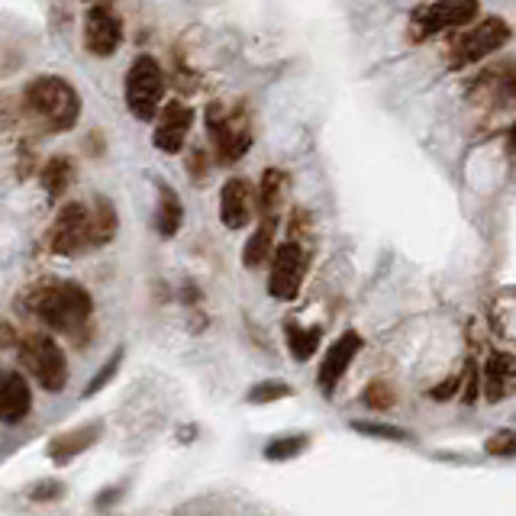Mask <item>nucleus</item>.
<instances>
[{"label":"nucleus","instance_id":"32","mask_svg":"<svg viewBox=\"0 0 516 516\" xmlns=\"http://www.w3.org/2000/svg\"><path fill=\"white\" fill-rule=\"evenodd\" d=\"M120 494H123V487H107V491L97 497V507H107V504H113V500H120Z\"/></svg>","mask_w":516,"mask_h":516},{"label":"nucleus","instance_id":"6","mask_svg":"<svg viewBox=\"0 0 516 516\" xmlns=\"http://www.w3.org/2000/svg\"><path fill=\"white\" fill-rule=\"evenodd\" d=\"M207 133L213 139V152L223 165L239 162L252 146V129L242 113H226L220 104H210L207 110Z\"/></svg>","mask_w":516,"mask_h":516},{"label":"nucleus","instance_id":"3","mask_svg":"<svg viewBox=\"0 0 516 516\" xmlns=\"http://www.w3.org/2000/svg\"><path fill=\"white\" fill-rule=\"evenodd\" d=\"M123 94H126V110L133 113L136 120L152 123L155 113L162 110V97H165V71H162L159 59H152V55H136L133 65L126 71Z\"/></svg>","mask_w":516,"mask_h":516},{"label":"nucleus","instance_id":"26","mask_svg":"<svg viewBox=\"0 0 516 516\" xmlns=\"http://www.w3.org/2000/svg\"><path fill=\"white\" fill-rule=\"evenodd\" d=\"M120 365H123V349H117V352H113V358H107V362L100 365V371L91 378V384H88V391H84V397H94V394L104 391V387H107L113 378H117Z\"/></svg>","mask_w":516,"mask_h":516},{"label":"nucleus","instance_id":"17","mask_svg":"<svg viewBox=\"0 0 516 516\" xmlns=\"http://www.w3.org/2000/svg\"><path fill=\"white\" fill-rule=\"evenodd\" d=\"M100 433H104V426H100V423H88V426L68 429V433L55 436V439L49 442V458H52V462L65 465V462H71L75 455H81L84 449H91L94 442L100 439Z\"/></svg>","mask_w":516,"mask_h":516},{"label":"nucleus","instance_id":"33","mask_svg":"<svg viewBox=\"0 0 516 516\" xmlns=\"http://www.w3.org/2000/svg\"><path fill=\"white\" fill-rule=\"evenodd\" d=\"M507 152L516 155V123L510 126V133H507Z\"/></svg>","mask_w":516,"mask_h":516},{"label":"nucleus","instance_id":"7","mask_svg":"<svg viewBox=\"0 0 516 516\" xmlns=\"http://www.w3.org/2000/svg\"><path fill=\"white\" fill-rule=\"evenodd\" d=\"M510 36H513V30L507 20H500V17L481 20L478 26H471L462 39H455V46L449 52L452 68H468V65L484 62L487 55H494L500 46H507Z\"/></svg>","mask_w":516,"mask_h":516},{"label":"nucleus","instance_id":"22","mask_svg":"<svg viewBox=\"0 0 516 516\" xmlns=\"http://www.w3.org/2000/svg\"><path fill=\"white\" fill-rule=\"evenodd\" d=\"M284 333H288V349L297 362H307L313 352L320 349L323 329L320 326H297V323H284Z\"/></svg>","mask_w":516,"mask_h":516},{"label":"nucleus","instance_id":"29","mask_svg":"<svg viewBox=\"0 0 516 516\" xmlns=\"http://www.w3.org/2000/svg\"><path fill=\"white\" fill-rule=\"evenodd\" d=\"M487 455H497V458H510L516 455V433H494L487 439Z\"/></svg>","mask_w":516,"mask_h":516},{"label":"nucleus","instance_id":"19","mask_svg":"<svg viewBox=\"0 0 516 516\" xmlns=\"http://www.w3.org/2000/svg\"><path fill=\"white\" fill-rule=\"evenodd\" d=\"M184 223V204L178 191L171 184H159V210H155V229H159L162 239L178 236V229Z\"/></svg>","mask_w":516,"mask_h":516},{"label":"nucleus","instance_id":"15","mask_svg":"<svg viewBox=\"0 0 516 516\" xmlns=\"http://www.w3.org/2000/svg\"><path fill=\"white\" fill-rule=\"evenodd\" d=\"M484 397L497 404L510 394H516V355L510 352H491L484 362Z\"/></svg>","mask_w":516,"mask_h":516},{"label":"nucleus","instance_id":"25","mask_svg":"<svg viewBox=\"0 0 516 516\" xmlns=\"http://www.w3.org/2000/svg\"><path fill=\"white\" fill-rule=\"evenodd\" d=\"M291 384H284V381H262V384H255L252 391H249V404H275V400H284V397H291Z\"/></svg>","mask_w":516,"mask_h":516},{"label":"nucleus","instance_id":"28","mask_svg":"<svg viewBox=\"0 0 516 516\" xmlns=\"http://www.w3.org/2000/svg\"><path fill=\"white\" fill-rule=\"evenodd\" d=\"M362 400H365V407H371V410H387L394 404V394L384 381H375V384H368V391H365Z\"/></svg>","mask_w":516,"mask_h":516},{"label":"nucleus","instance_id":"18","mask_svg":"<svg viewBox=\"0 0 516 516\" xmlns=\"http://www.w3.org/2000/svg\"><path fill=\"white\" fill-rule=\"evenodd\" d=\"M275 217H265L252 229V236L246 239V249H242V265L246 268H262L271 255H275Z\"/></svg>","mask_w":516,"mask_h":516},{"label":"nucleus","instance_id":"24","mask_svg":"<svg viewBox=\"0 0 516 516\" xmlns=\"http://www.w3.org/2000/svg\"><path fill=\"white\" fill-rule=\"evenodd\" d=\"M304 449H307V436H281L265 446V458H271V462H288V458L300 455Z\"/></svg>","mask_w":516,"mask_h":516},{"label":"nucleus","instance_id":"2","mask_svg":"<svg viewBox=\"0 0 516 516\" xmlns=\"http://www.w3.org/2000/svg\"><path fill=\"white\" fill-rule=\"evenodd\" d=\"M26 107L46 123L52 133H68L81 120V97L75 84L59 75H42L26 84Z\"/></svg>","mask_w":516,"mask_h":516},{"label":"nucleus","instance_id":"21","mask_svg":"<svg viewBox=\"0 0 516 516\" xmlns=\"http://www.w3.org/2000/svg\"><path fill=\"white\" fill-rule=\"evenodd\" d=\"M91 226H94V249L107 246V242L117 236L120 217H117V207H113L107 197H97L91 204Z\"/></svg>","mask_w":516,"mask_h":516},{"label":"nucleus","instance_id":"16","mask_svg":"<svg viewBox=\"0 0 516 516\" xmlns=\"http://www.w3.org/2000/svg\"><path fill=\"white\" fill-rule=\"evenodd\" d=\"M30 407H33L30 381L17 375V371L0 375V423H23Z\"/></svg>","mask_w":516,"mask_h":516},{"label":"nucleus","instance_id":"12","mask_svg":"<svg viewBox=\"0 0 516 516\" xmlns=\"http://www.w3.org/2000/svg\"><path fill=\"white\" fill-rule=\"evenodd\" d=\"M471 94L491 107H507L516 104V62L484 68L481 75L471 81Z\"/></svg>","mask_w":516,"mask_h":516},{"label":"nucleus","instance_id":"14","mask_svg":"<svg viewBox=\"0 0 516 516\" xmlns=\"http://www.w3.org/2000/svg\"><path fill=\"white\" fill-rule=\"evenodd\" d=\"M255 213V200H252V188L249 181L242 178H229L220 191V220L226 229H246L252 223Z\"/></svg>","mask_w":516,"mask_h":516},{"label":"nucleus","instance_id":"23","mask_svg":"<svg viewBox=\"0 0 516 516\" xmlns=\"http://www.w3.org/2000/svg\"><path fill=\"white\" fill-rule=\"evenodd\" d=\"M71 181H75V165H71V159H65V155L49 159L46 168H42V188H46L49 197H62Z\"/></svg>","mask_w":516,"mask_h":516},{"label":"nucleus","instance_id":"5","mask_svg":"<svg viewBox=\"0 0 516 516\" xmlns=\"http://www.w3.org/2000/svg\"><path fill=\"white\" fill-rule=\"evenodd\" d=\"M84 249H94V226L91 207L81 200H68L59 207L49 226V252L55 255H78Z\"/></svg>","mask_w":516,"mask_h":516},{"label":"nucleus","instance_id":"27","mask_svg":"<svg viewBox=\"0 0 516 516\" xmlns=\"http://www.w3.org/2000/svg\"><path fill=\"white\" fill-rule=\"evenodd\" d=\"M355 433H365V436H375V439H391V442H410V433L400 426H387V423H362L355 420L352 423Z\"/></svg>","mask_w":516,"mask_h":516},{"label":"nucleus","instance_id":"13","mask_svg":"<svg viewBox=\"0 0 516 516\" xmlns=\"http://www.w3.org/2000/svg\"><path fill=\"white\" fill-rule=\"evenodd\" d=\"M358 349H362V336L358 333H342L333 346L326 349V355H323V365H320V391L323 394H333L336 391V384L342 381V375H346L349 371V365L355 362V355H358Z\"/></svg>","mask_w":516,"mask_h":516},{"label":"nucleus","instance_id":"1","mask_svg":"<svg viewBox=\"0 0 516 516\" xmlns=\"http://www.w3.org/2000/svg\"><path fill=\"white\" fill-rule=\"evenodd\" d=\"M30 310L49 329H55V333L75 336L91 320L94 300L88 288H81L75 281H52V284H39L30 294Z\"/></svg>","mask_w":516,"mask_h":516},{"label":"nucleus","instance_id":"9","mask_svg":"<svg viewBox=\"0 0 516 516\" xmlns=\"http://www.w3.org/2000/svg\"><path fill=\"white\" fill-rule=\"evenodd\" d=\"M304 275H307V249L294 239L281 242V246L275 249V255H271L268 294L275 300H294L300 294Z\"/></svg>","mask_w":516,"mask_h":516},{"label":"nucleus","instance_id":"10","mask_svg":"<svg viewBox=\"0 0 516 516\" xmlns=\"http://www.w3.org/2000/svg\"><path fill=\"white\" fill-rule=\"evenodd\" d=\"M478 10H481L478 0H436V4H429L413 17V39L420 42L426 36L458 30V26L475 20Z\"/></svg>","mask_w":516,"mask_h":516},{"label":"nucleus","instance_id":"4","mask_svg":"<svg viewBox=\"0 0 516 516\" xmlns=\"http://www.w3.org/2000/svg\"><path fill=\"white\" fill-rule=\"evenodd\" d=\"M20 349V362L23 368L30 371L33 381L49 394H59L65 391L68 384V362H65V352L62 346L55 342L52 336H42V333H30L17 342Z\"/></svg>","mask_w":516,"mask_h":516},{"label":"nucleus","instance_id":"31","mask_svg":"<svg viewBox=\"0 0 516 516\" xmlns=\"http://www.w3.org/2000/svg\"><path fill=\"white\" fill-rule=\"evenodd\" d=\"M458 384H462V378H449L446 384H439L436 391H429V394H433L436 400H446V397H452L458 391Z\"/></svg>","mask_w":516,"mask_h":516},{"label":"nucleus","instance_id":"11","mask_svg":"<svg viewBox=\"0 0 516 516\" xmlns=\"http://www.w3.org/2000/svg\"><path fill=\"white\" fill-rule=\"evenodd\" d=\"M191 126H194V110L184 100H168L155 113V133H152L155 149L165 155H178L184 149V139H188Z\"/></svg>","mask_w":516,"mask_h":516},{"label":"nucleus","instance_id":"30","mask_svg":"<svg viewBox=\"0 0 516 516\" xmlns=\"http://www.w3.org/2000/svg\"><path fill=\"white\" fill-rule=\"evenodd\" d=\"M62 491H65V487H62L59 481H39V484L33 487V491H30V497H33V500H59Z\"/></svg>","mask_w":516,"mask_h":516},{"label":"nucleus","instance_id":"20","mask_svg":"<svg viewBox=\"0 0 516 516\" xmlns=\"http://www.w3.org/2000/svg\"><path fill=\"white\" fill-rule=\"evenodd\" d=\"M288 197V175L281 168H268L262 175V191H258V207L265 217H278V210Z\"/></svg>","mask_w":516,"mask_h":516},{"label":"nucleus","instance_id":"8","mask_svg":"<svg viewBox=\"0 0 516 516\" xmlns=\"http://www.w3.org/2000/svg\"><path fill=\"white\" fill-rule=\"evenodd\" d=\"M123 46V20L110 0H97V4L84 13V49L97 59H110Z\"/></svg>","mask_w":516,"mask_h":516}]
</instances>
